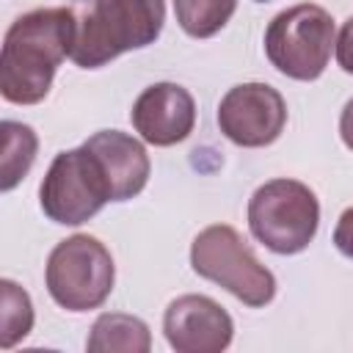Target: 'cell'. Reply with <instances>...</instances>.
Returning a JSON list of instances; mask_svg holds the SVG:
<instances>
[{
    "label": "cell",
    "instance_id": "6da1fadb",
    "mask_svg": "<svg viewBox=\"0 0 353 353\" xmlns=\"http://www.w3.org/2000/svg\"><path fill=\"white\" fill-rule=\"evenodd\" d=\"M77 14L72 8H33L11 22L0 52V94L14 105H36L50 88L55 69L72 55Z\"/></svg>",
    "mask_w": 353,
    "mask_h": 353
},
{
    "label": "cell",
    "instance_id": "7a4b0ae2",
    "mask_svg": "<svg viewBox=\"0 0 353 353\" xmlns=\"http://www.w3.org/2000/svg\"><path fill=\"white\" fill-rule=\"evenodd\" d=\"M165 22L163 0H94L77 17L72 61L80 69H99L127 50L154 44Z\"/></svg>",
    "mask_w": 353,
    "mask_h": 353
},
{
    "label": "cell",
    "instance_id": "3957f363",
    "mask_svg": "<svg viewBox=\"0 0 353 353\" xmlns=\"http://www.w3.org/2000/svg\"><path fill=\"white\" fill-rule=\"evenodd\" d=\"M320 201L298 179H270L248 199V229L273 254H301L317 234Z\"/></svg>",
    "mask_w": 353,
    "mask_h": 353
},
{
    "label": "cell",
    "instance_id": "277c9868",
    "mask_svg": "<svg viewBox=\"0 0 353 353\" xmlns=\"http://www.w3.org/2000/svg\"><path fill=\"white\" fill-rule=\"evenodd\" d=\"M190 268L251 309L268 306L276 295V276L256 259L234 226L212 223L190 245Z\"/></svg>",
    "mask_w": 353,
    "mask_h": 353
},
{
    "label": "cell",
    "instance_id": "5b68a950",
    "mask_svg": "<svg viewBox=\"0 0 353 353\" xmlns=\"http://www.w3.org/2000/svg\"><path fill=\"white\" fill-rule=\"evenodd\" d=\"M44 281L50 298L66 312L99 309L113 292L116 268L113 256L91 234H72L61 240L44 268Z\"/></svg>",
    "mask_w": 353,
    "mask_h": 353
},
{
    "label": "cell",
    "instance_id": "8992f818",
    "mask_svg": "<svg viewBox=\"0 0 353 353\" xmlns=\"http://www.w3.org/2000/svg\"><path fill=\"white\" fill-rule=\"evenodd\" d=\"M334 44V17L314 3H298L276 14L265 30L268 61L292 80H317Z\"/></svg>",
    "mask_w": 353,
    "mask_h": 353
},
{
    "label": "cell",
    "instance_id": "52a82bcc",
    "mask_svg": "<svg viewBox=\"0 0 353 353\" xmlns=\"http://www.w3.org/2000/svg\"><path fill=\"white\" fill-rule=\"evenodd\" d=\"M108 201H113L108 179L85 146L55 154L39 188V204L52 223L80 226Z\"/></svg>",
    "mask_w": 353,
    "mask_h": 353
},
{
    "label": "cell",
    "instance_id": "ba28073f",
    "mask_svg": "<svg viewBox=\"0 0 353 353\" xmlns=\"http://www.w3.org/2000/svg\"><path fill=\"white\" fill-rule=\"evenodd\" d=\"M287 124V102L268 83H240L229 88L218 105L221 132L245 149L273 143Z\"/></svg>",
    "mask_w": 353,
    "mask_h": 353
},
{
    "label": "cell",
    "instance_id": "9c48e42d",
    "mask_svg": "<svg viewBox=\"0 0 353 353\" xmlns=\"http://www.w3.org/2000/svg\"><path fill=\"white\" fill-rule=\"evenodd\" d=\"M163 331L176 353H221L229 347L234 323L207 295H179L163 314Z\"/></svg>",
    "mask_w": 353,
    "mask_h": 353
},
{
    "label": "cell",
    "instance_id": "30bf717a",
    "mask_svg": "<svg viewBox=\"0 0 353 353\" xmlns=\"http://www.w3.org/2000/svg\"><path fill=\"white\" fill-rule=\"evenodd\" d=\"M135 132L152 146H174L196 127V102L179 83H154L138 94L130 110Z\"/></svg>",
    "mask_w": 353,
    "mask_h": 353
},
{
    "label": "cell",
    "instance_id": "8fae6325",
    "mask_svg": "<svg viewBox=\"0 0 353 353\" xmlns=\"http://www.w3.org/2000/svg\"><path fill=\"white\" fill-rule=\"evenodd\" d=\"M83 146L97 157L113 201H127L146 188L152 163L138 138L119 130H99Z\"/></svg>",
    "mask_w": 353,
    "mask_h": 353
},
{
    "label": "cell",
    "instance_id": "7c38bea8",
    "mask_svg": "<svg viewBox=\"0 0 353 353\" xmlns=\"http://www.w3.org/2000/svg\"><path fill=\"white\" fill-rule=\"evenodd\" d=\"M85 347L91 353H149L152 334L141 317L124 312H105L94 320Z\"/></svg>",
    "mask_w": 353,
    "mask_h": 353
},
{
    "label": "cell",
    "instance_id": "4fadbf2b",
    "mask_svg": "<svg viewBox=\"0 0 353 353\" xmlns=\"http://www.w3.org/2000/svg\"><path fill=\"white\" fill-rule=\"evenodd\" d=\"M3 132V157H0V188L8 193L11 188L19 185V179H25V174L30 171L33 160H36V149H39V138L28 124L19 121H3L0 124Z\"/></svg>",
    "mask_w": 353,
    "mask_h": 353
},
{
    "label": "cell",
    "instance_id": "5bb4252c",
    "mask_svg": "<svg viewBox=\"0 0 353 353\" xmlns=\"http://www.w3.org/2000/svg\"><path fill=\"white\" fill-rule=\"evenodd\" d=\"M237 0H174L179 28L193 39L215 36L234 14Z\"/></svg>",
    "mask_w": 353,
    "mask_h": 353
},
{
    "label": "cell",
    "instance_id": "9a60e30c",
    "mask_svg": "<svg viewBox=\"0 0 353 353\" xmlns=\"http://www.w3.org/2000/svg\"><path fill=\"white\" fill-rule=\"evenodd\" d=\"M3 290V312H0V347L8 350L19 339H25L33 328V303L30 295L11 279L0 281Z\"/></svg>",
    "mask_w": 353,
    "mask_h": 353
},
{
    "label": "cell",
    "instance_id": "2e32d148",
    "mask_svg": "<svg viewBox=\"0 0 353 353\" xmlns=\"http://www.w3.org/2000/svg\"><path fill=\"white\" fill-rule=\"evenodd\" d=\"M334 245L339 254H345L347 259H353V207H347L334 229Z\"/></svg>",
    "mask_w": 353,
    "mask_h": 353
},
{
    "label": "cell",
    "instance_id": "e0dca14e",
    "mask_svg": "<svg viewBox=\"0 0 353 353\" xmlns=\"http://www.w3.org/2000/svg\"><path fill=\"white\" fill-rule=\"evenodd\" d=\"M334 47H336V61H339V66H342L347 74H353V17L342 25V30H339Z\"/></svg>",
    "mask_w": 353,
    "mask_h": 353
},
{
    "label": "cell",
    "instance_id": "ac0fdd59",
    "mask_svg": "<svg viewBox=\"0 0 353 353\" xmlns=\"http://www.w3.org/2000/svg\"><path fill=\"white\" fill-rule=\"evenodd\" d=\"M339 135H342L345 146L353 149V99H347L345 108H342V116H339Z\"/></svg>",
    "mask_w": 353,
    "mask_h": 353
},
{
    "label": "cell",
    "instance_id": "d6986e66",
    "mask_svg": "<svg viewBox=\"0 0 353 353\" xmlns=\"http://www.w3.org/2000/svg\"><path fill=\"white\" fill-rule=\"evenodd\" d=\"M256 3H265V0H256Z\"/></svg>",
    "mask_w": 353,
    "mask_h": 353
}]
</instances>
